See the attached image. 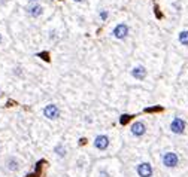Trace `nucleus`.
Instances as JSON below:
<instances>
[{"instance_id": "obj_1", "label": "nucleus", "mask_w": 188, "mask_h": 177, "mask_svg": "<svg viewBox=\"0 0 188 177\" xmlns=\"http://www.w3.org/2000/svg\"><path fill=\"white\" fill-rule=\"evenodd\" d=\"M129 33H130V28L126 22L117 24V25L114 27V30H112V36H114L115 39H118V40H124V39L129 36Z\"/></svg>"}, {"instance_id": "obj_2", "label": "nucleus", "mask_w": 188, "mask_h": 177, "mask_svg": "<svg viewBox=\"0 0 188 177\" xmlns=\"http://www.w3.org/2000/svg\"><path fill=\"white\" fill-rule=\"evenodd\" d=\"M161 162L166 168H175L179 164V156L175 152H166L161 156Z\"/></svg>"}, {"instance_id": "obj_3", "label": "nucleus", "mask_w": 188, "mask_h": 177, "mask_svg": "<svg viewBox=\"0 0 188 177\" xmlns=\"http://www.w3.org/2000/svg\"><path fill=\"white\" fill-rule=\"evenodd\" d=\"M136 173L139 177H152L154 168L149 162H139L136 165Z\"/></svg>"}, {"instance_id": "obj_4", "label": "nucleus", "mask_w": 188, "mask_h": 177, "mask_svg": "<svg viewBox=\"0 0 188 177\" xmlns=\"http://www.w3.org/2000/svg\"><path fill=\"white\" fill-rule=\"evenodd\" d=\"M185 128H187V124H185V121L182 118H175L173 121L170 122V131L173 134L181 135V134L185 133Z\"/></svg>"}, {"instance_id": "obj_5", "label": "nucleus", "mask_w": 188, "mask_h": 177, "mask_svg": "<svg viewBox=\"0 0 188 177\" xmlns=\"http://www.w3.org/2000/svg\"><path fill=\"white\" fill-rule=\"evenodd\" d=\"M94 147L97 149V150H106L107 147H109V137L106 135V134H99V135H96L94 137Z\"/></svg>"}, {"instance_id": "obj_6", "label": "nucleus", "mask_w": 188, "mask_h": 177, "mask_svg": "<svg viewBox=\"0 0 188 177\" xmlns=\"http://www.w3.org/2000/svg\"><path fill=\"white\" fill-rule=\"evenodd\" d=\"M43 116L49 121H55L60 118V109L55 104H48L43 107Z\"/></svg>"}, {"instance_id": "obj_7", "label": "nucleus", "mask_w": 188, "mask_h": 177, "mask_svg": "<svg viewBox=\"0 0 188 177\" xmlns=\"http://www.w3.org/2000/svg\"><path fill=\"white\" fill-rule=\"evenodd\" d=\"M130 133L133 137H142V135H145L146 133V125H145V122L142 121H136L131 124V127H130Z\"/></svg>"}, {"instance_id": "obj_8", "label": "nucleus", "mask_w": 188, "mask_h": 177, "mask_svg": "<svg viewBox=\"0 0 188 177\" xmlns=\"http://www.w3.org/2000/svg\"><path fill=\"white\" fill-rule=\"evenodd\" d=\"M130 75H131V78L136 79V80H143V79L146 78V75H148V70H146V67L145 66H134L131 70H130Z\"/></svg>"}, {"instance_id": "obj_9", "label": "nucleus", "mask_w": 188, "mask_h": 177, "mask_svg": "<svg viewBox=\"0 0 188 177\" xmlns=\"http://www.w3.org/2000/svg\"><path fill=\"white\" fill-rule=\"evenodd\" d=\"M27 13L32 17V18H37L43 13V6L39 5V3H32L28 8H27Z\"/></svg>"}, {"instance_id": "obj_10", "label": "nucleus", "mask_w": 188, "mask_h": 177, "mask_svg": "<svg viewBox=\"0 0 188 177\" xmlns=\"http://www.w3.org/2000/svg\"><path fill=\"white\" fill-rule=\"evenodd\" d=\"M6 168L9 170V171H18L20 170V161L17 159V158H8V161H6Z\"/></svg>"}, {"instance_id": "obj_11", "label": "nucleus", "mask_w": 188, "mask_h": 177, "mask_svg": "<svg viewBox=\"0 0 188 177\" xmlns=\"http://www.w3.org/2000/svg\"><path fill=\"white\" fill-rule=\"evenodd\" d=\"M54 153L58 156V158H66L67 149H66V146L63 143H58V144H55V147H54Z\"/></svg>"}, {"instance_id": "obj_12", "label": "nucleus", "mask_w": 188, "mask_h": 177, "mask_svg": "<svg viewBox=\"0 0 188 177\" xmlns=\"http://www.w3.org/2000/svg\"><path fill=\"white\" fill-rule=\"evenodd\" d=\"M178 39H179V43H181V45L188 46V30L181 31V33H179V36H178Z\"/></svg>"}, {"instance_id": "obj_13", "label": "nucleus", "mask_w": 188, "mask_h": 177, "mask_svg": "<svg viewBox=\"0 0 188 177\" xmlns=\"http://www.w3.org/2000/svg\"><path fill=\"white\" fill-rule=\"evenodd\" d=\"M99 17H100V20H102V21H106V20L109 18V11H106V9L99 11Z\"/></svg>"}, {"instance_id": "obj_14", "label": "nucleus", "mask_w": 188, "mask_h": 177, "mask_svg": "<svg viewBox=\"0 0 188 177\" xmlns=\"http://www.w3.org/2000/svg\"><path fill=\"white\" fill-rule=\"evenodd\" d=\"M130 119H131V116H130V115H122V116H121V119H119V122L124 125V124H127Z\"/></svg>"}, {"instance_id": "obj_15", "label": "nucleus", "mask_w": 188, "mask_h": 177, "mask_svg": "<svg viewBox=\"0 0 188 177\" xmlns=\"http://www.w3.org/2000/svg\"><path fill=\"white\" fill-rule=\"evenodd\" d=\"M99 177H111V174H109L106 170H100V173H99Z\"/></svg>"}, {"instance_id": "obj_16", "label": "nucleus", "mask_w": 188, "mask_h": 177, "mask_svg": "<svg viewBox=\"0 0 188 177\" xmlns=\"http://www.w3.org/2000/svg\"><path fill=\"white\" fill-rule=\"evenodd\" d=\"M85 142H87L85 138H79V144H85Z\"/></svg>"}, {"instance_id": "obj_17", "label": "nucleus", "mask_w": 188, "mask_h": 177, "mask_svg": "<svg viewBox=\"0 0 188 177\" xmlns=\"http://www.w3.org/2000/svg\"><path fill=\"white\" fill-rule=\"evenodd\" d=\"M6 2H8V0H0V6H3V5H5Z\"/></svg>"}, {"instance_id": "obj_18", "label": "nucleus", "mask_w": 188, "mask_h": 177, "mask_svg": "<svg viewBox=\"0 0 188 177\" xmlns=\"http://www.w3.org/2000/svg\"><path fill=\"white\" fill-rule=\"evenodd\" d=\"M75 3H82V2H85V0H73Z\"/></svg>"}, {"instance_id": "obj_19", "label": "nucleus", "mask_w": 188, "mask_h": 177, "mask_svg": "<svg viewBox=\"0 0 188 177\" xmlns=\"http://www.w3.org/2000/svg\"><path fill=\"white\" fill-rule=\"evenodd\" d=\"M30 2H39V0H30Z\"/></svg>"}, {"instance_id": "obj_20", "label": "nucleus", "mask_w": 188, "mask_h": 177, "mask_svg": "<svg viewBox=\"0 0 188 177\" xmlns=\"http://www.w3.org/2000/svg\"><path fill=\"white\" fill-rule=\"evenodd\" d=\"M0 42H2V34H0Z\"/></svg>"}]
</instances>
